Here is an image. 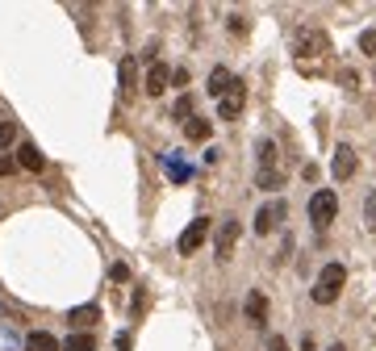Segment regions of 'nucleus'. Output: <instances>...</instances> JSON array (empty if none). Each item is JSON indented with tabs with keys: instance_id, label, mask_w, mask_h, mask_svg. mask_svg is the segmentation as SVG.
<instances>
[{
	"instance_id": "a211bd4d",
	"label": "nucleus",
	"mask_w": 376,
	"mask_h": 351,
	"mask_svg": "<svg viewBox=\"0 0 376 351\" xmlns=\"http://www.w3.org/2000/svg\"><path fill=\"white\" fill-rule=\"evenodd\" d=\"M59 351H96V339H92L88 331H84V335L75 331V335H71L67 343H59Z\"/></svg>"
},
{
	"instance_id": "412c9836",
	"label": "nucleus",
	"mask_w": 376,
	"mask_h": 351,
	"mask_svg": "<svg viewBox=\"0 0 376 351\" xmlns=\"http://www.w3.org/2000/svg\"><path fill=\"white\" fill-rule=\"evenodd\" d=\"M260 163L264 167H276V142H268V138L260 142Z\"/></svg>"
},
{
	"instance_id": "9d476101",
	"label": "nucleus",
	"mask_w": 376,
	"mask_h": 351,
	"mask_svg": "<svg viewBox=\"0 0 376 351\" xmlns=\"http://www.w3.org/2000/svg\"><path fill=\"white\" fill-rule=\"evenodd\" d=\"M17 163H21L25 172H42V167H46V159H42V151H38L33 142H21V147H17Z\"/></svg>"
},
{
	"instance_id": "423d86ee",
	"label": "nucleus",
	"mask_w": 376,
	"mask_h": 351,
	"mask_svg": "<svg viewBox=\"0 0 376 351\" xmlns=\"http://www.w3.org/2000/svg\"><path fill=\"white\" fill-rule=\"evenodd\" d=\"M243 105H247V88H243V80H234V84H230V92L218 100V113H222V121H234V117L243 113Z\"/></svg>"
},
{
	"instance_id": "f8f14e48",
	"label": "nucleus",
	"mask_w": 376,
	"mask_h": 351,
	"mask_svg": "<svg viewBox=\"0 0 376 351\" xmlns=\"http://www.w3.org/2000/svg\"><path fill=\"white\" fill-rule=\"evenodd\" d=\"M134 71H138V63L126 54V59H121V67H117V80H121V100H130V96H134Z\"/></svg>"
},
{
	"instance_id": "5701e85b",
	"label": "nucleus",
	"mask_w": 376,
	"mask_h": 351,
	"mask_svg": "<svg viewBox=\"0 0 376 351\" xmlns=\"http://www.w3.org/2000/svg\"><path fill=\"white\" fill-rule=\"evenodd\" d=\"M364 222H368V230H376V188L368 193V201H364Z\"/></svg>"
},
{
	"instance_id": "f257e3e1",
	"label": "nucleus",
	"mask_w": 376,
	"mask_h": 351,
	"mask_svg": "<svg viewBox=\"0 0 376 351\" xmlns=\"http://www.w3.org/2000/svg\"><path fill=\"white\" fill-rule=\"evenodd\" d=\"M343 285H347V268H343V264H326V268L318 272L314 289H310L314 306H335V301H339V293H343Z\"/></svg>"
},
{
	"instance_id": "4be33fe9",
	"label": "nucleus",
	"mask_w": 376,
	"mask_h": 351,
	"mask_svg": "<svg viewBox=\"0 0 376 351\" xmlns=\"http://www.w3.org/2000/svg\"><path fill=\"white\" fill-rule=\"evenodd\" d=\"M17 138V121H0V151H8Z\"/></svg>"
},
{
	"instance_id": "dca6fc26",
	"label": "nucleus",
	"mask_w": 376,
	"mask_h": 351,
	"mask_svg": "<svg viewBox=\"0 0 376 351\" xmlns=\"http://www.w3.org/2000/svg\"><path fill=\"white\" fill-rule=\"evenodd\" d=\"M25 351H59V339L46 331H33V335H25Z\"/></svg>"
},
{
	"instance_id": "f3484780",
	"label": "nucleus",
	"mask_w": 376,
	"mask_h": 351,
	"mask_svg": "<svg viewBox=\"0 0 376 351\" xmlns=\"http://www.w3.org/2000/svg\"><path fill=\"white\" fill-rule=\"evenodd\" d=\"M96 318H100V310H96V306H75V310L67 314V322H75V327H92Z\"/></svg>"
},
{
	"instance_id": "9b49d317",
	"label": "nucleus",
	"mask_w": 376,
	"mask_h": 351,
	"mask_svg": "<svg viewBox=\"0 0 376 351\" xmlns=\"http://www.w3.org/2000/svg\"><path fill=\"white\" fill-rule=\"evenodd\" d=\"M230 84H234V75H230V71H226V67H213V71H209V88H205V92H209V96H218V100H222V96H226V92H230Z\"/></svg>"
},
{
	"instance_id": "4468645a",
	"label": "nucleus",
	"mask_w": 376,
	"mask_h": 351,
	"mask_svg": "<svg viewBox=\"0 0 376 351\" xmlns=\"http://www.w3.org/2000/svg\"><path fill=\"white\" fill-rule=\"evenodd\" d=\"M184 134H188V142H205V138L213 134V121H205V117H188V121H184Z\"/></svg>"
},
{
	"instance_id": "bb28decb",
	"label": "nucleus",
	"mask_w": 376,
	"mask_h": 351,
	"mask_svg": "<svg viewBox=\"0 0 376 351\" xmlns=\"http://www.w3.org/2000/svg\"><path fill=\"white\" fill-rule=\"evenodd\" d=\"M272 351H285V339H272Z\"/></svg>"
},
{
	"instance_id": "393cba45",
	"label": "nucleus",
	"mask_w": 376,
	"mask_h": 351,
	"mask_svg": "<svg viewBox=\"0 0 376 351\" xmlns=\"http://www.w3.org/2000/svg\"><path fill=\"white\" fill-rule=\"evenodd\" d=\"M230 33H247V17H230Z\"/></svg>"
},
{
	"instance_id": "39448f33",
	"label": "nucleus",
	"mask_w": 376,
	"mask_h": 351,
	"mask_svg": "<svg viewBox=\"0 0 376 351\" xmlns=\"http://www.w3.org/2000/svg\"><path fill=\"white\" fill-rule=\"evenodd\" d=\"M205 239H209V218H197V222H188V230L180 234L176 247H180V255H197Z\"/></svg>"
},
{
	"instance_id": "6ab92c4d",
	"label": "nucleus",
	"mask_w": 376,
	"mask_h": 351,
	"mask_svg": "<svg viewBox=\"0 0 376 351\" xmlns=\"http://www.w3.org/2000/svg\"><path fill=\"white\" fill-rule=\"evenodd\" d=\"M280 180H285V176H280L276 167H260V188H280Z\"/></svg>"
},
{
	"instance_id": "ddd939ff",
	"label": "nucleus",
	"mask_w": 376,
	"mask_h": 351,
	"mask_svg": "<svg viewBox=\"0 0 376 351\" xmlns=\"http://www.w3.org/2000/svg\"><path fill=\"white\" fill-rule=\"evenodd\" d=\"M167 80H172V71H167L163 63H151V71H146V92H151V96H159V92L167 88Z\"/></svg>"
},
{
	"instance_id": "7ed1b4c3",
	"label": "nucleus",
	"mask_w": 376,
	"mask_h": 351,
	"mask_svg": "<svg viewBox=\"0 0 376 351\" xmlns=\"http://www.w3.org/2000/svg\"><path fill=\"white\" fill-rule=\"evenodd\" d=\"M297 54H301V63H306V59H322V54H331V38H326L322 29H306V33L297 38Z\"/></svg>"
},
{
	"instance_id": "2eb2a0df",
	"label": "nucleus",
	"mask_w": 376,
	"mask_h": 351,
	"mask_svg": "<svg viewBox=\"0 0 376 351\" xmlns=\"http://www.w3.org/2000/svg\"><path fill=\"white\" fill-rule=\"evenodd\" d=\"M163 167H167V176H172L176 184H188V180H193V167H188L180 155H167V159H163Z\"/></svg>"
},
{
	"instance_id": "b1692460",
	"label": "nucleus",
	"mask_w": 376,
	"mask_h": 351,
	"mask_svg": "<svg viewBox=\"0 0 376 351\" xmlns=\"http://www.w3.org/2000/svg\"><path fill=\"white\" fill-rule=\"evenodd\" d=\"M360 50H364V54H376V33H373V29L360 33Z\"/></svg>"
},
{
	"instance_id": "f03ea898",
	"label": "nucleus",
	"mask_w": 376,
	"mask_h": 351,
	"mask_svg": "<svg viewBox=\"0 0 376 351\" xmlns=\"http://www.w3.org/2000/svg\"><path fill=\"white\" fill-rule=\"evenodd\" d=\"M335 214H339V197H335L331 188H318V193L310 197V222H314L318 230H326V226L335 222Z\"/></svg>"
},
{
	"instance_id": "1a4fd4ad",
	"label": "nucleus",
	"mask_w": 376,
	"mask_h": 351,
	"mask_svg": "<svg viewBox=\"0 0 376 351\" xmlns=\"http://www.w3.org/2000/svg\"><path fill=\"white\" fill-rule=\"evenodd\" d=\"M243 310H247V322H251V327H264V322H268V297H264L260 289L247 293V306H243Z\"/></svg>"
},
{
	"instance_id": "cd10ccee",
	"label": "nucleus",
	"mask_w": 376,
	"mask_h": 351,
	"mask_svg": "<svg viewBox=\"0 0 376 351\" xmlns=\"http://www.w3.org/2000/svg\"><path fill=\"white\" fill-rule=\"evenodd\" d=\"M326 351H347V348H343V343H335V348H326Z\"/></svg>"
},
{
	"instance_id": "0eeeda50",
	"label": "nucleus",
	"mask_w": 376,
	"mask_h": 351,
	"mask_svg": "<svg viewBox=\"0 0 376 351\" xmlns=\"http://www.w3.org/2000/svg\"><path fill=\"white\" fill-rule=\"evenodd\" d=\"M356 167H360L356 151H352L347 142H339V151H335V159H331V176H335V180H352V176H356Z\"/></svg>"
},
{
	"instance_id": "aec40b11",
	"label": "nucleus",
	"mask_w": 376,
	"mask_h": 351,
	"mask_svg": "<svg viewBox=\"0 0 376 351\" xmlns=\"http://www.w3.org/2000/svg\"><path fill=\"white\" fill-rule=\"evenodd\" d=\"M172 117H176V121H188V117H193V96H180L176 109H172Z\"/></svg>"
},
{
	"instance_id": "a878e982",
	"label": "nucleus",
	"mask_w": 376,
	"mask_h": 351,
	"mask_svg": "<svg viewBox=\"0 0 376 351\" xmlns=\"http://www.w3.org/2000/svg\"><path fill=\"white\" fill-rule=\"evenodd\" d=\"M13 172V159H0V176H8Z\"/></svg>"
},
{
	"instance_id": "6e6552de",
	"label": "nucleus",
	"mask_w": 376,
	"mask_h": 351,
	"mask_svg": "<svg viewBox=\"0 0 376 351\" xmlns=\"http://www.w3.org/2000/svg\"><path fill=\"white\" fill-rule=\"evenodd\" d=\"M280 218H285V201H272V205H264V209L255 214V234H272V230L280 226Z\"/></svg>"
},
{
	"instance_id": "20e7f679",
	"label": "nucleus",
	"mask_w": 376,
	"mask_h": 351,
	"mask_svg": "<svg viewBox=\"0 0 376 351\" xmlns=\"http://www.w3.org/2000/svg\"><path fill=\"white\" fill-rule=\"evenodd\" d=\"M234 243H239V218H222V222H218V234H213L218 260H230V255H234Z\"/></svg>"
}]
</instances>
